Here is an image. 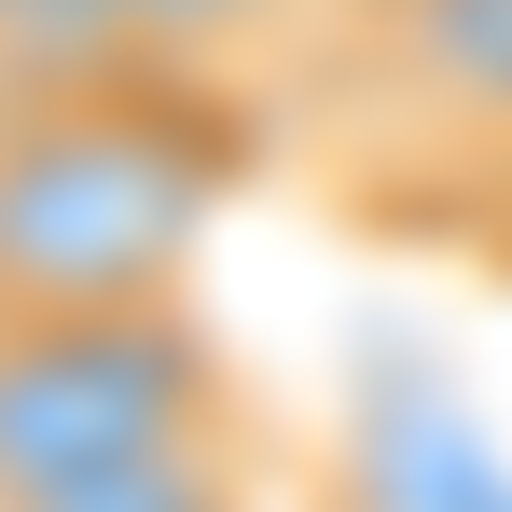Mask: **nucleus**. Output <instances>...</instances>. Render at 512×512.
Instances as JSON below:
<instances>
[{"label":"nucleus","mask_w":512,"mask_h":512,"mask_svg":"<svg viewBox=\"0 0 512 512\" xmlns=\"http://www.w3.org/2000/svg\"><path fill=\"white\" fill-rule=\"evenodd\" d=\"M153 84L125 42V0H0V97H111Z\"/></svg>","instance_id":"5"},{"label":"nucleus","mask_w":512,"mask_h":512,"mask_svg":"<svg viewBox=\"0 0 512 512\" xmlns=\"http://www.w3.org/2000/svg\"><path fill=\"white\" fill-rule=\"evenodd\" d=\"M263 512H346V499H333V485H305V471H291V485H277Z\"/></svg>","instance_id":"8"},{"label":"nucleus","mask_w":512,"mask_h":512,"mask_svg":"<svg viewBox=\"0 0 512 512\" xmlns=\"http://www.w3.org/2000/svg\"><path fill=\"white\" fill-rule=\"evenodd\" d=\"M0 111H14V97H0Z\"/></svg>","instance_id":"9"},{"label":"nucleus","mask_w":512,"mask_h":512,"mask_svg":"<svg viewBox=\"0 0 512 512\" xmlns=\"http://www.w3.org/2000/svg\"><path fill=\"white\" fill-rule=\"evenodd\" d=\"M236 97L111 84L0 111V319H97L194 291V250L236 194Z\"/></svg>","instance_id":"1"},{"label":"nucleus","mask_w":512,"mask_h":512,"mask_svg":"<svg viewBox=\"0 0 512 512\" xmlns=\"http://www.w3.org/2000/svg\"><path fill=\"white\" fill-rule=\"evenodd\" d=\"M250 402L222 319L167 291V305H97V319H0V512L70 499L84 471L208 429Z\"/></svg>","instance_id":"2"},{"label":"nucleus","mask_w":512,"mask_h":512,"mask_svg":"<svg viewBox=\"0 0 512 512\" xmlns=\"http://www.w3.org/2000/svg\"><path fill=\"white\" fill-rule=\"evenodd\" d=\"M374 139L402 153V194H485L512 208V0H416L388 42L333 56Z\"/></svg>","instance_id":"3"},{"label":"nucleus","mask_w":512,"mask_h":512,"mask_svg":"<svg viewBox=\"0 0 512 512\" xmlns=\"http://www.w3.org/2000/svg\"><path fill=\"white\" fill-rule=\"evenodd\" d=\"M305 14H319V56H360V42H388L416 0H305Z\"/></svg>","instance_id":"7"},{"label":"nucleus","mask_w":512,"mask_h":512,"mask_svg":"<svg viewBox=\"0 0 512 512\" xmlns=\"http://www.w3.org/2000/svg\"><path fill=\"white\" fill-rule=\"evenodd\" d=\"M277 485H291V457H277L263 416L236 402V416H208V429H167V443L84 471L70 499H42V512H263Z\"/></svg>","instance_id":"4"},{"label":"nucleus","mask_w":512,"mask_h":512,"mask_svg":"<svg viewBox=\"0 0 512 512\" xmlns=\"http://www.w3.org/2000/svg\"><path fill=\"white\" fill-rule=\"evenodd\" d=\"M291 28H319L305 0H125V42H139V70L153 84H236L250 56H277Z\"/></svg>","instance_id":"6"}]
</instances>
